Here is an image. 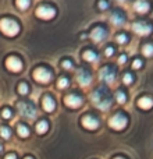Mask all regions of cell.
Segmentation results:
<instances>
[{
    "label": "cell",
    "instance_id": "cell-1",
    "mask_svg": "<svg viewBox=\"0 0 153 159\" xmlns=\"http://www.w3.org/2000/svg\"><path fill=\"white\" fill-rule=\"evenodd\" d=\"M90 99H92L93 105H95L96 107H99V109H102V110L109 109L110 105H111V96H110V93L107 92V89H104V88H99V89H96L95 92L92 93Z\"/></svg>",
    "mask_w": 153,
    "mask_h": 159
},
{
    "label": "cell",
    "instance_id": "cell-2",
    "mask_svg": "<svg viewBox=\"0 0 153 159\" xmlns=\"http://www.w3.org/2000/svg\"><path fill=\"white\" fill-rule=\"evenodd\" d=\"M0 30H2V32L7 36H15L20 31V27L15 21H13V20L3 18L2 21H0Z\"/></svg>",
    "mask_w": 153,
    "mask_h": 159
},
{
    "label": "cell",
    "instance_id": "cell-3",
    "mask_svg": "<svg viewBox=\"0 0 153 159\" xmlns=\"http://www.w3.org/2000/svg\"><path fill=\"white\" fill-rule=\"evenodd\" d=\"M17 107H18V112L21 113V116H24V117L28 119V120H32V119L36 116L35 107H33L31 103H27V102H20Z\"/></svg>",
    "mask_w": 153,
    "mask_h": 159
},
{
    "label": "cell",
    "instance_id": "cell-4",
    "mask_svg": "<svg viewBox=\"0 0 153 159\" xmlns=\"http://www.w3.org/2000/svg\"><path fill=\"white\" fill-rule=\"evenodd\" d=\"M109 126L114 130H123L124 127L127 126V117L118 113V115L113 116V117L109 120Z\"/></svg>",
    "mask_w": 153,
    "mask_h": 159
},
{
    "label": "cell",
    "instance_id": "cell-5",
    "mask_svg": "<svg viewBox=\"0 0 153 159\" xmlns=\"http://www.w3.org/2000/svg\"><path fill=\"white\" fill-rule=\"evenodd\" d=\"M55 14H56L55 8L50 7V6L42 4V6H39V7L36 8V16H38L39 18L50 20V18H53V17H55Z\"/></svg>",
    "mask_w": 153,
    "mask_h": 159
},
{
    "label": "cell",
    "instance_id": "cell-6",
    "mask_svg": "<svg viewBox=\"0 0 153 159\" xmlns=\"http://www.w3.org/2000/svg\"><path fill=\"white\" fill-rule=\"evenodd\" d=\"M33 78L36 80L38 82H42V84H46V82H49L50 80H52V74H50V71H47L46 69H36L35 71H33Z\"/></svg>",
    "mask_w": 153,
    "mask_h": 159
},
{
    "label": "cell",
    "instance_id": "cell-7",
    "mask_svg": "<svg viewBox=\"0 0 153 159\" xmlns=\"http://www.w3.org/2000/svg\"><path fill=\"white\" fill-rule=\"evenodd\" d=\"M6 66H7V69L13 73H18V71H21V69H22L21 60L17 59V57H14V56L7 57V60H6Z\"/></svg>",
    "mask_w": 153,
    "mask_h": 159
},
{
    "label": "cell",
    "instance_id": "cell-8",
    "mask_svg": "<svg viewBox=\"0 0 153 159\" xmlns=\"http://www.w3.org/2000/svg\"><path fill=\"white\" fill-rule=\"evenodd\" d=\"M132 30L135 31V34H138V35L141 36H146V35H151L152 32V28L149 27L148 24H145V22H134V25H132Z\"/></svg>",
    "mask_w": 153,
    "mask_h": 159
},
{
    "label": "cell",
    "instance_id": "cell-9",
    "mask_svg": "<svg viewBox=\"0 0 153 159\" xmlns=\"http://www.w3.org/2000/svg\"><path fill=\"white\" fill-rule=\"evenodd\" d=\"M99 78L104 82H113L116 78V73L113 69L110 67H103V69L99 71Z\"/></svg>",
    "mask_w": 153,
    "mask_h": 159
},
{
    "label": "cell",
    "instance_id": "cell-10",
    "mask_svg": "<svg viewBox=\"0 0 153 159\" xmlns=\"http://www.w3.org/2000/svg\"><path fill=\"white\" fill-rule=\"evenodd\" d=\"M90 80H92V77H90V74L86 71V70H84V69L78 70V73H76V81L79 82V85L86 87V85H89Z\"/></svg>",
    "mask_w": 153,
    "mask_h": 159
},
{
    "label": "cell",
    "instance_id": "cell-11",
    "mask_svg": "<svg viewBox=\"0 0 153 159\" xmlns=\"http://www.w3.org/2000/svg\"><path fill=\"white\" fill-rule=\"evenodd\" d=\"M64 103L67 105L68 107H78V106H81L82 105V98L81 96H78V95H67L66 98H64Z\"/></svg>",
    "mask_w": 153,
    "mask_h": 159
},
{
    "label": "cell",
    "instance_id": "cell-12",
    "mask_svg": "<svg viewBox=\"0 0 153 159\" xmlns=\"http://www.w3.org/2000/svg\"><path fill=\"white\" fill-rule=\"evenodd\" d=\"M82 126L88 130H96L99 127V121L93 116H84L82 117Z\"/></svg>",
    "mask_w": 153,
    "mask_h": 159
},
{
    "label": "cell",
    "instance_id": "cell-13",
    "mask_svg": "<svg viewBox=\"0 0 153 159\" xmlns=\"http://www.w3.org/2000/svg\"><path fill=\"white\" fill-rule=\"evenodd\" d=\"M134 10L139 14H146L149 11V4L146 3V0H137L134 3Z\"/></svg>",
    "mask_w": 153,
    "mask_h": 159
},
{
    "label": "cell",
    "instance_id": "cell-14",
    "mask_svg": "<svg viewBox=\"0 0 153 159\" xmlns=\"http://www.w3.org/2000/svg\"><path fill=\"white\" fill-rule=\"evenodd\" d=\"M90 38L93 39V41H96V42H100V41H103L104 38H106V31L103 30V28H95V30L90 32Z\"/></svg>",
    "mask_w": 153,
    "mask_h": 159
},
{
    "label": "cell",
    "instance_id": "cell-15",
    "mask_svg": "<svg viewBox=\"0 0 153 159\" xmlns=\"http://www.w3.org/2000/svg\"><path fill=\"white\" fill-rule=\"evenodd\" d=\"M124 16L121 13H118V11H116V13H113L111 16H110V22H111L113 25H121V24H124Z\"/></svg>",
    "mask_w": 153,
    "mask_h": 159
},
{
    "label": "cell",
    "instance_id": "cell-16",
    "mask_svg": "<svg viewBox=\"0 0 153 159\" xmlns=\"http://www.w3.org/2000/svg\"><path fill=\"white\" fill-rule=\"evenodd\" d=\"M138 106L141 107V109H151V107L153 106V101L151 98H148V96H143V98H141L139 101H138Z\"/></svg>",
    "mask_w": 153,
    "mask_h": 159
},
{
    "label": "cell",
    "instance_id": "cell-17",
    "mask_svg": "<svg viewBox=\"0 0 153 159\" xmlns=\"http://www.w3.org/2000/svg\"><path fill=\"white\" fill-rule=\"evenodd\" d=\"M42 103H43V109L46 110V112H53V110H55V101H53L52 98H50V96H46V98L43 99V102H42Z\"/></svg>",
    "mask_w": 153,
    "mask_h": 159
},
{
    "label": "cell",
    "instance_id": "cell-18",
    "mask_svg": "<svg viewBox=\"0 0 153 159\" xmlns=\"http://www.w3.org/2000/svg\"><path fill=\"white\" fill-rule=\"evenodd\" d=\"M17 131H18V135L22 138L28 137L29 135V130H28V127H25L24 124H20L18 127H17Z\"/></svg>",
    "mask_w": 153,
    "mask_h": 159
},
{
    "label": "cell",
    "instance_id": "cell-19",
    "mask_svg": "<svg viewBox=\"0 0 153 159\" xmlns=\"http://www.w3.org/2000/svg\"><path fill=\"white\" fill-rule=\"evenodd\" d=\"M142 55L146 57H152L153 56V46L152 45H143L142 46Z\"/></svg>",
    "mask_w": 153,
    "mask_h": 159
},
{
    "label": "cell",
    "instance_id": "cell-20",
    "mask_svg": "<svg viewBox=\"0 0 153 159\" xmlns=\"http://www.w3.org/2000/svg\"><path fill=\"white\" fill-rule=\"evenodd\" d=\"M47 129H49V126H47L46 121H39V123L36 124V131H38L39 134H43V133H46Z\"/></svg>",
    "mask_w": 153,
    "mask_h": 159
},
{
    "label": "cell",
    "instance_id": "cell-21",
    "mask_svg": "<svg viewBox=\"0 0 153 159\" xmlns=\"http://www.w3.org/2000/svg\"><path fill=\"white\" fill-rule=\"evenodd\" d=\"M84 59L86 61H95L96 60V53L93 50H85L84 52Z\"/></svg>",
    "mask_w": 153,
    "mask_h": 159
},
{
    "label": "cell",
    "instance_id": "cell-22",
    "mask_svg": "<svg viewBox=\"0 0 153 159\" xmlns=\"http://www.w3.org/2000/svg\"><path fill=\"white\" fill-rule=\"evenodd\" d=\"M0 135H2L3 138H6V140H8L11 135L10 129H7V127H0Z\"/></svg>",
    "mask_w": 153,
    "mask_h": 159
},
{
    "label": "cell",
    "instance_id": "cell-23",
    "mask_svg": "<svg viewBox=\"0 0 153 159\" xmlns=\"http://www.w3.org/2000/svg\"><path fill=\"white\" fill-rule=\"evenodd\" d=\"M15 3L21 10H27V8L29 7V0H17Z\"/></svg>",
    "mask_w": 153,
    "mask_h": 159
},
{
    "label": "cell",
    "instance_id": "cell-24",
    "mask_svg": "<svg viewBox=\"0 0 153 159\" xmlns=\"http://www.w3.org/2000/svg\"><path fill=\"white\" fill-rule=\"evenodd\" d=\"M18 92L21 93V95H27L28 93V85L24 84V82H21V84L18 85Z\"/></svg>",
    "mask_w": 153,
    "mask_h": 159
},
{
    "label": "cell",
    "instance_id": "cell-25",
    "mask_svg": "<svg viewBox=\"0 0 153 159\" xmlns=\"http://www.w3.org/2000/svg\"><path fill=\"white\" fill-rule=\"evenodd\" d=\"M116 98H117L118 103H125V101H127L125 93H123V92H117V93H116Z\"/></svg>",
    "mask_w": 153,
    "mask_h": 159
},
{
    "label": "cell",
    "instance_id": "cell-26",
    "mask_svg": "<svg viewBox=\"0 0 153 159\" xmlns=\"http://www.w3.org/2000/svg\"><path fill=\"white\" fill-rule=\"evenodd\" d=\"M59 87H60V88L68 87V80H67V78H60V80H59Z\"/></svg>",
    "mask_w": 153,
    "mask_h": 159
},
{
    "label": "cell",
    "instance_id": "cell-27",
    "mask_svg": "<svg viewBox=\"0 0 153 159\" xmlns=\"http://www.w3.org/2000/svg\"><path fill=\"white\" fill-rule=\"evenodd\" d=\"M123 81H124V84H127V85H129L132 82V75L131 74H125L123 77Z\"/></svg>",
    "mask_w": 153,
    "mask_h": 159
},
{
    "label": "cell",
    "instance_id": "cell-28",
    "mask_svg": "<svg viewBox=\"0 0 153 159\" xmlns=\"http://www.w3.org/2000/svg\"><path fill=\"white\" fill-rule=\"evenodd\" d=\"M117 42H118V43H125V42H127V36L125 35H118L117 36Z\"/></svg>",
    "mask_w": 153,
    "mask_h": 159
},
{
    "label": "cell",
    "instance_id": "cell-29",
    "mask_svg": "<svg viewBox=\"0 0 153 159\" xmlns=\"http://www.w3.org/2000/svg\"><path fill=\"white\" fill-rule=\"evenodd\" d=\"M63 67H64V69H66V70H70V69H71V67H72L71 61H70V60H64V61H63Z\"/></svg>",
    "mask_w": 153,
    "mask_h": 159
},
{
    "label": "cell",
    "instance_id": "cell-30",
    "mask_svg": "<svg viewBox=\"0 0 153 159\" xmlns=\"http://www.w3.org/2000/svg\"><path fill=\"white\" fill-rule=\"evenodd\" d=\"M141 67H142V61L141 60H135L132 63V69H141Z\"/></svg>",
    "mask_w": 153,
    "mask_h": 159
},
{
    "label": "cell",
    "instance_id": "cell-31",
    "mask_svg": "<svg viewBox=\"0 0 153 159\" xmlns=\"http://www.w3.org/2000/svg\"><path fill=\"white\" fill-rule=\"evenodd\" d=\"M2 116H3V117H4V119H10L11 112H10V110H8V109H4V110H3V112H2Z\"/></svg>",
    "mask_w": 153,
    "mask_h": 159
},
{
    "label": "cell",
    "instance_id": "cell-32",
    "mask_svg": "<svg viewBox=\"0 0 153 159\" xmlns=\"http://www.w3.org/2000/svg\"><path fill=\"white\" fill-rule=\"evenodd\" d=\"M99 7H100V10H106V8H107V2L100 0V2H99Z\"/></svg>",
    "mask_w": 153,
    "mask_h": 159
},
{
    "label": "cell",
    "instance_id": "cell-33",
    "mask_svg": "<svg viewBox=\"0 0 153 159\" xmlns=\"http://www.w3.org/2000/svg\"><path fill=\"white\" fill-rule=\"evenodd\" d=\"M113 53H114V50H113L111 48H107L106 49V56H111Z\"/></svg>",
    "mask_w": 153,
    "mask_h": 159
},
{
    "label": "cell",
    "instance_id": "cell-34",
    "mask_svg": "<svg viewBox=\"0 0 153 159\" xmlns=\"http://www.w3.org/2000/svg\"><path fill=\"white\" fill-rule=\"evenodd\" d=\"M125 60H127V57H125V56H121V57L118 59V63H120V64H123V63H125Z\"/></svg>",
    "mask_w": 153,
    "mask_h": 159
},
{
    "label": "cell",
    "instance_id": "cell-35",
    "mask_svg": "<svg viewBox=\"0 0 153 159\" xmlns=\"http://www.w3.org/2000/svg\"><path fill=\"white\" fill-rule=\"evenodd\" d=\"M4 159H17V157L14 154H10V155H7V157H6Z\"/></svg>",
    "mask_w": 153,
    "mask_h": 159
},
{
    "label": "cell",
    "instance_id": "cell-36",
    "mask_svg": "<svg viewBox=\"0 0 153 159\" xmlns=\"http://www.w3.org/2000/svg\"><path fill=\"white\" fill-rule=\"evenodd\" d=\"M25 159H32V158H31V157H28V158H25Z\"/></svg>",
    "mask_w": 153,
    "mask_h": 159
},
{
    "label": "cell",
    "instance_id": "cell-37",
    "mask_svg": "<svg viewBox=\"0 0 153 159\" xmlns=\"http://www.w3.org/2000/svg\"><path fill=\"white\" fill-rule=\"evenodd\" d=\"M0 152H2V145H0Z\"/></svg>",
    "mask_w": 153,
    "mask_h": 159
},
{
    "label": "cell",
    "instance_id": "cell-38",
    "mask_svg": "<svg viewBox=\"0 0 153 159\" xmlns=\"http://www.w3.org/2000/svg\"><path fill=\"white\" fill-rule=\"evenodd\" d=\"M116 159H123V158H116Z\"/></svg>",
    "mask_w": 153,
    "mask_h": 159
},
{
    "label": "cell",
    "instance_id": "cell-39",
    "mask_svg": "<svg viewBox=\"0 0 153 159\" xmlns=\"http://www.w3.org/2000/svg\"><path fill=\"white\" fill-rule=\"evenodd\" d=\"M118 2H124V0H118Z\"/></svg>",
    "mask_w": 153,
    "mask_h": 159
}]
</instances>
